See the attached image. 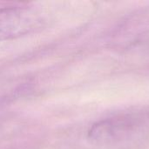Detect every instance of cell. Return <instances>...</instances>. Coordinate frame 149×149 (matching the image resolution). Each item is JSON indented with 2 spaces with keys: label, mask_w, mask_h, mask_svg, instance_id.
Listing matches in <instances>:
<instances>
[{
  "label": "cell",
  "mask_w": 149,
  "mask_h": 149,
  "mask_svg": "<svg viewBox=\"0 0 149 149\" xmlns=\"http://www.w3.org/2000/svg\"><path fill=\"white\" fill-rule=\"evenodd\" d=\"M132 127L133 124L125 119L106 120L93 126L89 131V137L98 142H109L124 136Z\"/></svg>",
  "instance_id": "cell-1"
},
{
  "label": "cell",
  "mask_w": 149,
  "mask_h": 149,
  "mask_svg": "<svg viewBox=\"0 0 149 149\" xmlns=\"http://www.w3.org/2000/svg\"><path fill=\"white\" fill-rule=\"evenodd\" d=\"M24 13L17 9L0 10V39L20 33L25 29Z\"/></svg>",
  "instance_id": "cell-2"
}]
</instances>
